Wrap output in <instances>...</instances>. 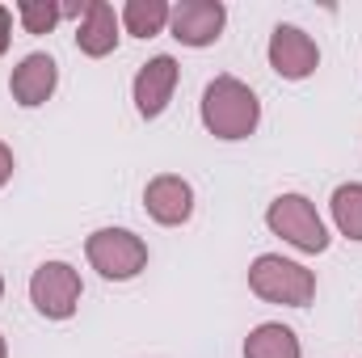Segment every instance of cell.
<instances>
[{
    "instance_id": "3957f363",
    "label": "cell",
    "mask_w": 362,
    "mask_h": 358,
    "mask_svg": "<svg viewBox=\"0 0 362 358\" xmlns=\"http://www.w3.org/2000/svg\"><path fill=\"white\" fill-rule=\"evenodd\" d=\"M266 228L299 253H325L329 241H333L329 224L320 219V211L308 194H278L266 207Z\"/></svg>"
},
{
    "instance_id": "8992f818",
    "label": "cell",
    "mask_w": 362,
    "mask_h": 358,
    "mask_svg": "<svg viewBox=\"0 0 362 358\" xmlns=\"http://www.w3.org/2000/svg\"><path fill=\"white\" fill-rule=\"evenodd\" d=\"M266 59L282 81H308L320 68V47L308 30L291 25V21H278L270 34V47H266Z\"/></svg>"
},
{
    "instance_id": "ba28073f",
    "label": "cell",
    "mask_w": 362,
    "mask_h": 358,
    "mask_svg": "<svg viewBox=\"0 0 362 358\" xmlns=\"http://www.w3.org/2000/svg\"><path fill=\"white\" fill-rule=\"evenodd\" d=\"M177 81H181V68L173 55H152L148 64H139L135 81H131V97H135V114L139 118H160L177 93Z\"/></svg>"
},
{
    "instance_id": "5b68a950",
    "label": "cell",
    "mask_w": 362,
    "mask_h": 358,
    "mask_svg": "<svg viewBox=\"0 0 362 358\" xmlns=\"http://www.w3.org/2000/svg\"><path fill=\"white\" fill-rule=\"evenodd\" d=\"M81 295H85V282L72 262H42L30 274V304L47 321H72L81 308Z\"/></svg>"
},
{
    "instance_id": "d6986e66",
    "label": "cell",
    "mask_w": 362,
    "mask_h": 358,
    "mask_svg": "<svg viewBox=\"0 0 362 358\" xmlns=\"http://www.w3.org/2000/svg\"><path fill=\"white\" fill-rule=\"evenodd\" d=\"M0 299H4V274H0Z\"/></svg>"
},
{
    "instance_id": "ac0fdd59",
    "label": "cell",
    "mask_w": 362,
    "mask_h": 358,
    "mask_svg": "<svg viewBox=\"0 0 362 358\" xmlns=\"http://www.w3.org/2000/svg\"><path fill=\"white\" fill-rule=\"evenodd\" d=\"M0 358H8V342H4V333H0Z\"/></svg>"
},
{
    "instance_id": "277c9868",
    "label": "cell",
    "mask_w": 362,
    "mask_h": 358,
    "mask_svg": "<svg viewBox=\"0 0 362 358\" xmlns=\"http://www.w3.org/2000/svg\"><path fill=\"white\" fill-rule=\"evenodd\" d=\"M85 258L105 282H131L148 270V241L131 228H97L85 241Z\"/></svg>"
},
{
    "instance_id": "9c48e42d",
    "label": "cell",
    "mask_w": 362,
    "mask_h": 358,
    "mask_svg": "<svg viewBox=\"0 0 362 358\" xmlns=\"http://www.w3.org/2000/svg\"><path fill=\"white\" fill-rule=\"evenodd\" d=\"M59 89V64H55V55H47V51H30L17 68H13V76H8V93H13V101L21 105V110H38V105H47L51 97Z\"/></svg>"
},
{
    "instance_id": "6da1fadb",
    "label": "cell",
    "mask_w": 362,
    "mask_h": 358,
    "mask_svg": "<svg viewBox=\"0 0 362 358\" xmlns=\"http://www.w3.org/2000/svg\"><path fill=\"white\" fill-rule=\"evenodd\" d=\"M198 118H202V127L215 139L236 144V139H249L262 127V101H257V93L249 89L240 76H215L202 89Z\"/></svg>"
},
{
    "instance_id": "8fae6325",
    "label": "cell",
    "mask_w": 362,
    "mask_h": 358,
    "mask_svg": "<svg viewBox=\"0 0 362 358\" xmlns=\"http://www.w3.org/2000/svg\"><path fill=\"white\" fill-rule=\"evenodd\" d=\"M118 38H122L118 8L105 4V0H85L81 21H76V51L89 55V59H105V55L118 51Z\"/></svg>"
},
{
    "instance_id": "e0dca14e",
    "label": "cell",
    "mask_w": 362,
    "mask_h": 358,
    "mask_svg": "<svg viewBox=\"0 0 362 358\" xmlns=\"http://www.w3.org/2000/svg\"><path fill=\"white\" fill-rule=\"evenodd\" d=\"M8 42H13V8L0 4V55L8 51Z\"/></svg>"
},
{
    "instance_id": "52a82bcc",
    "label": "cell",
    "mask_w": 362,
    "mask_h": 358,
    "mask_svg": "<svg viewBox=\"0 0 362 358\" xmlns=\"http://www.w3.org/2000/svg\"><path fill=\"white\" fill-rule=\"evenodd\" d=\"M223 25H228V4L223 0H181L169 13V34L181 47H194V51L215 47Z\"/></svg>"
},
{
    "instance_id": "7c38bea8",
    "label": "cell",
    "mask_w": 362,
    "mask_h": 358,
    "mask_svg": "<svg viewBox=\"0 0 362 358\" xmlns=\"http://www.w3.org/2000/svg\"><path fill=\"white\" fill-rule=\"evenodd\" d=\"M245 358H303V346H299V337H295L291 325L266 321V325L249 329V337H245Z\"/></svg>"
},
{
    "instance_id": "4fadbf2b",
    "label": "cell",
    "mask_w": 362,
    "mask_h": 358,
    "mask_svg": "<svg viewBox=\"0 0 362 358\" xmlns=\"http://www.w3.org/2000/svg\"><path fill=\"white\" fill-rule=\"evenodd\" d=\"M169 13H173L169 0H127L118 8V21L131 38H156L169 30Z\"/></svg>"
},
{
    "instance_id": "9a60e30c",
    "label": "cell",
    "mask_w": 362,
    "mask_h": 358,
    "mask_svg": "<svg viewBox=\"0 0 362 358\" xmlns=\"http://www.w3.org/2000/svg\"><path fill=\"white\" fill-rule=\"evenodd\" d=\"M13 13H17L25 34H51L59 25V17H64V4H55V0H21Z\"/></svg>"
},
{
    "instance_id": "5bb4252c",
    "label": "cell",
    "mask_w": 362,
    "mask_h": 358,
    "mask_svg": "<svg viewBox=\"0 0 362 358\" xmlns=\"http://www.w3.org/2000/svg\"><path fill=\"white\" fill-rule=\"evenodd\" d=\"M329 215H333V228L346 241H358L362 245V181H346V185L333 190Z\"/></svg>"
},
{
    "instance_id": "7a4b0ae2",
    "label": "cell",
    "mask_w": 362,
    "mask_h": 358,
    "mask_svg": "<svg viewBox=\"0 0 362 358\" xmlns=\"http://www.w3.org/2000/svg\"><path fill=\"white\" fill-rule=\"evenodd\" d=\"M249 291L278 308H308L316 299V270L282 253H262L249 266Z\"/></svg>"
},
{
    "instance_id": "30bf717a",
    "label": "cell",
    "mask_w": 362,
    "mask_h": 358,
    "mask_svg": "<svg viewBox=\"0 0 362 358\" xmlns=\"http://www.w3.org/2000/svg\"><path fill=\"white\" fill-rule=\"evenodd\" d=\"M144 211L160 228H181L194 215V185L181 173H156L144 185Z\"/></svg>"
},
{
    "instance_id": "2e32d148",
    "label": "cell",
    "mask_w": 362,
    "mask_h": 358,
    "mask_svg": "<svg viewBox=\"0 0 362 358\" xmlns=\"http://www.w3.org/2000/svg\"><path fill=\"white\" fill-rule=\"evenodd\" d=\"M13 169H17V156H13V148L0 139V190L13 181Z\"/></svg>"
}]
</instances>
